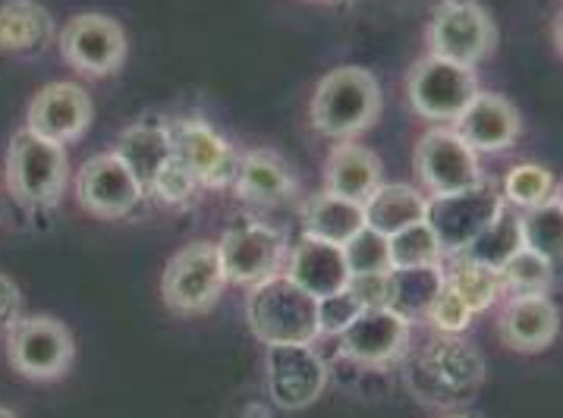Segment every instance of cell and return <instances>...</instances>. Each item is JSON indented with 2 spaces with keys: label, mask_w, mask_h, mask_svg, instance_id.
I'll use <instances>...</instances> for the list:
<instances>
[{
  "label": "cell",
  "mask_w": 563,
  "mask_h": 418,
  "mask_svg": "<svg viewBox=\"0 0 563 418\" xmlns=\"http://www.w3.org/2000/svg\"><path fill=\"white\" fill-rule=\"evenodd\" d=\"M409 391L431 406H463L485 381V359L460 333H438L406 362Z\"/></svg>",
  "instance_id": "1"
},
{
  "label": "cell",
  "mask_w": 563,
  "mask_h": 418,
  "mask_svg": "<svg viewBox=\"0 0 563 418\" xmlns=\"http://www.w3.org/2000/svg\"><path fill=\"white\" fill-rule=\"evenodd\" d=\"M312 127L328 139L353 142L382 117V86L365 66H338L316 86L309 105Z\"/></svg>",
  "instance_id": "2"
},
{
  "label": "cell",
  "mask_w": 563,
  "mask_h": 418,
  "mask_svg": "<svg viewBox=\"0 0 563 418\" xmlns=\"http://www.w3.org/2000/svg\"><path fill=\"white\" fill-rule=\"evenodd\" d=\"M249 330L265 343H306L312 346L318 337V299L302 286H296L284 271L262 284L249 286L246 299Z\"/></svg>",
  "instance_id": "3"
},
{
  "label": "cell",
  "mask_w": 563,
  "mask_h": 418,
  "mask_svg": "<svg viewBox=\"0 0 563 418\" xmlns=\"http://www.w3.org/2000/svg\"><path fill=\"white\" fill-rule=\"evenodd\" d=\"M69 179L67 148L20 130L7 152V189L23 208H54Z\"/></svg>",
  "instance_id": "4"
},
{
  "label": "cell",
  "mask_w": 563,
  "mask_h": 418,
  "mask_svg": "<svg viewBox=\"0 0 563 418\" xmlns=\"http://www.w3.org/2000/svg\"><path fill=\"white\" fill-rule=\"evenodd\" d=\"M429 54L460 66H478L492 57L497 29L478 0H441L429 22Z\"/></svg>",
  "instance_id": "5"
},
{
  "label": "cell",
  "mask_w": 563,
  "mask_h": 418,
  "mask_svg": "<svg viewBox=\"0 0 563 418\" xmlns=\"http://www.w3.org/2000/svg\"><path fill=\"white\" fill-rule=\"evenodd\" d=\"M227 286L218 242H189L167 262L161 274L164 306L177 315H205L221 299Z\"/></svg>",
  "instance_id": "6"
},
{
  "label": "cell",
  "mask_w": 563,
  "mask_h": 418,
  "mask_svg": "<svg viewBox=\"0 0 563 418\" xmlns=\"http://www.w3.org/2000/svg\"><path fill=\"white\" fill-rule=\"evenodd\" d=\"M7 359L13 372L29 381H60L73 369L76 343L64 321L51 315H23L7 337Z\"/></svg>",
  "instance_id": "7"
},
{
  "label": "cell",
  "mask_w": 563,
  "mask_h": 418,
  "mask_svg": "<svg viewBox=\"0 0 563 418\" xmlns=\"http://www.w3.org/2000/svg\"><path fill=\"white\" fill-rule=\"evenodd\" d=\"M478 91H482L478 73L473 66L451 64V61H441L431 54L416 61L406 76V95H409L412 110L426 120H438V123H453L463 110L470 108V101Z\"/></svg>",
  "instance_id": "8"
},
{
  "label": "cell",
  "mask_w": 563,
  "mask_h": 418,
  "mask_svg": "<svg viewBox=\"0 0 563 418\" xmlns=\"http://www.w3.org/2000/svg\"><path fill=\"white\" fill-rule=\"evenodd\" d=\"M500 208H504L500 186L482 179V183H475L473 189L429 198L426 220H429V227L441 242L444 255H460L495 220Z\"/></svg>",
  "instance_id": "9"
},
{
  "label": "cell",
  "mask_w": 563,
  "mask_h": 418,
  "mask_svg": "<svg viewBox=\"0 0 563 418\" xmlns=\"http://www.w3.org/2000/svg\"><path fill=\"white\" fill-rule=\"evenodd\" d=\"M416 174L419 183L426 186V196H453L463 189H473L482 183V164L478 154L460 139L453 127H438L429 130L419 145H416Z\"/></svg>",
  "instance_id": "10"
},
{
  "label": "cell",
  "mask_w": 563,
  "mask_h": 418,
  "mask_svg": "<svg viewBox=\"0 0 563 418\" xmlns=\"http://www.w3.org/2000/svg\"><path fill=\"white\" fill-rule=\"evenodd\" d=\"M60 54L86 76H113L126 64V32L108 13H76L57 35Z\"/></svg>",
  "instance_id": "11"
},
{
  "label": "cell",
  "mask_w": 563,
  "mask_h": 418,
  "mask_svg": "<svg viewBox=\"0 0 563 418\" xmlns=\"http://www.w3.org/2000/svg\"><path fill=\"white\" fill-rule=\"evenodd\" d=\"M227 284L255 286L280 274L287 262V237L268 223H236L218 242Z\"/></svg>",
  "instance_id": "12"
},
{
  "label": "cell",
  "mask_w": 563,
  "mask_h": 418,
  "mask_svg": "<svg viewBox=\"0 0 563 418\" xmlns=\"http://www.w3.org/2000/svg\"><path fill=\"white\" fill-rule=\"evenodd\" d=\"M174 161L196 179L199 189H227L240 167V154L230 148L224 135L211 130L202 117L177 120L174 130Z\"/></svg>",
  "instance_id": "13"
},
{
  "label": "cell",
  "mask_w": 563,
  "mask_h": 418,
  "mask_svg": "<svg viewBox=\"0 0 563 418\" xmlns=\"http://www.w3.org/2000/svg\"><path fill=\"white\" fill-rule=\"evenodd\" d=\"M145 189L113 152L89 157L76 174V201L91 218L120 220L142 205Z\"/></svg>",
  "instance_id": "14"
},
{
  "label": "cell",
  "mask_w": 563,
  "mask_h": 418,
  "mask_svg": "<svg viewBox=\"0 0 563 418\" xmlns=\"http://www.w3.org/2000/svg\"><path fill=\"white\" fill-rule=\"evenodd\" d=\"M268 394L287 409H306L328 387V365L312 346L306 343H277L268 346Z\"/></svg>",
  "instance_id": "15"
},
{
  "label": "cell",
  "mask_w": 563,
  "mask_h": 418,
  "mask_svg": "<svg viewBox=\"0 0 563 418\" xmlns=\"http://www.w3.org/2000/svg\"><path fill=\"white\" fill-rule=\"evenodd\" d=\"M412 324L390 308H365L350 328L340 333V352L365 369H387L400 362L409 346Z\"/></svg>",
  "instance_id": "16"
},
{
  "label": "cell",
  "mask_w": 563,
  "mask_h": 418,
  "mask_svg": "<svg viewBox=\"0 0 563 418\" xmlns=\"http://www.w3.org/2000/svg\"><path fill=\"white\" fill-rule=\"evenodd\" d=\"M91 117H95V108L86 88L73 86V82H51L29 101L25 130L51 139L57 145H69L89 132Z\"/></svg>",
  "instance_id": "17"
},
{
  "label": "cell",
  "mask_w": 563,
  "mask_h": 418,
  "mask_svg": "<svg viewBox=\"0 0 563 418\" xmlns=\"http://www.w3.org/2000/svg\"><path fill=\"white\" fill-rule=\"evenodd\" d=\"M453 130L460 132V139L475 154H495L517 145L522 120L507 98H500L495 91H478L470 101V108L453 120Z\"/></svg>",
  "instance_id": "18"
},
{
  "label": "cell",
  "mask_w": 563,
  "mask_h": 418,
  "mask_svg": "<svg viewBox=\"0 0 563 418\" xmlns=\"http://www.w3.org/2000/svg\"><path fill=\"white\" fill-rule=\"evenodd\" d=\"M500 340L517 352H541L558 340L561 311L548 293H519L510 296L497 318Z\"/></svg>",
  "instance_id": "19"
},
{
  "label": "cell",
  "mask_w": 563,
  "mask_h": 418,
  "mask_svg": "<svg viewBox=\"0 0 563 418\" xmlns=\"http://www.w3.org/2000/svg\"><path fill=\"white\" fill-rule=\"evenodd\" d=\"M284 274L294 280L296 286H302L309 296L316 299H324L331 293H340L350 286V267H346V258H343V245H334V242H321V240H302L296 242L294 249L287 252V262H284Z\"/></svg>",
  "instance_id": "20"
},
{
  "label": "cell",
  "mask_w": 563,
  "mask_h": 418,
  "mask_svg": "<svg viewBox=\"0 0 563 418\" xmlns=\"http://www.w3.org/2000/svg\"><path fill=\"white\" fill-rule=\"evenodd\" d=\"M57 38L54 20L38 0H7L0 3V54L13 61L42 57Z\"/></svg>",
  "instance_id": "21"
},
{
  "label": "cell",
  "mask_w": 563,
  "mask_h": 418,
  "mask_svg": "<svg viewBox=\"0 0 563 418\" xmlns=\"http://www.w3.org/2000/svg\"><path fill=\"white\" fill-rule=\"evenodd\" d=\"M384 183L382 161L360 142H340L324 164V193L365 205Z\"/></svg>",
  "instance_id": "22"
},
{
  "label": "cell",
  "mask_w": 563,
  "mask_h": 418,
  "mask_svg": "<svg viewBox=\"0 0 563 418\" xmlns=\"http://www.w3.org/2000/svg\"><path fill=\"white\" fill-rule=\"evenodd\" d=\"M444 286L441 264H416V267H390L384 274V308L412 321H426L438 293Z\"/></svg>",
  "instance_id": "23"
},
{
  "label": "cell",
  "mask_w": 563,
  "mask_h": 418,
  "mask_svg": "<svg viewBox=\"0 0 563 418\" xmlns=\"http://www.w3.org/2000/svg\"><path fill=\"white\" fill-rule=\"evenodd\" d=\"M113 154L126 164V170L135 176V183L148 196L161 170L174 161V139H170L167 127L145 120V123H133L130 130L120 132Z\"/></svg>",
  "instance_id": "24"
},
{
  "label": "cell",
  "mask_w": 563,
  "mask_h": 418,
  "mask_svg": "<svg viewBox=\"0 0 563 418\" xmlns=\"http://www.w3.org/2000/svg\"><path fill=\"white\" fill-rule=\"evenodd\" d=\"M233 189L249 205H280L296 193V179L280 154L255 148L240 157Z\"/></svg>",
  "instance_id": "25"
},
{
  "label": "cell",
  "mask_w": 563,
  "mask_h": 418,
  "mask_svg": "<svg viewBox=\"0 0 563 418\" xmlns=\"http://www.w3.org/2000/svg\"><path fill=\"white\" fill-rule=\"evenodd\" d=\"M365 227H372L382 237H394L406 227L426 220L429 215V196L409 183H382L378 193L362 205Z\"/></svg>",
  "instance_id": "26"
},
{
  "label": "cell",
  "mask_w": 563,
  "mask_h": 418,
  "mask_svg": "<svg viewBox=\"0 0 563 418\" xmlns=\"http://www.w3.org/2000/svg\"><path fill=\"white\" fill-rule=\"evenodd\" d=\"M365 227V215L362 205L350 201V198L331 196V193H318L306 201L302 208V230L309 240L334 242L343 245L346 240H353Z\"/></svg>",
  "instance_id": "27"
},
{
  "label": "cell",
  "mask_w": 563,
  "mask_h": 418,
  "mask_svg": "<svg viewBox=\"0 0 563 418\" xmlns=\"http://www.w3.org/2000/svg\"><path fill=\"white\" fill-rule=\"evenodd\" d=\"M519 249H522V215H519L517 208H510V205L504 201V208L497 211L495 220H492V223H488V227H485L460 255L470 258V262L485 264V267L497 271L510 255H517Z\"/></svg>",
  "instance_id": "28"
},
{
  "label": "cell",
  "mask_w": 563,
  "mask_h": 418,
  "mask_svg": "<svg viewBox=\"0 0 563 418\" xmlns=\"http://www.w3.org/2000/svg\"><path fill=\"white\" fill-rule=\"evenodd\" d=\"M444 284L451 286L453 293L470 306L473 315H482L495 306L497 296H500V280H497V271L485 267V264H475L463 255H456L451 264V271H444Z\"/></svg>",
  "instance_id": "29"
},
{
  "label": "cell",
  "mask_w": 563,
  "mask_h": 418,
  "mask_svg": "<svg viewBox=\"0 0 563 418\" xmlns=\"http://www.w3.org/2000/svg\"><path fill=\"white\" fill-rule=\"evenodd\" d=\"M500 196L517 211H532V208H541L551 198L561 196V189H558V179L551 176L548 167H541V164H517L510 174L504 176Z\"/></svg>",
  "instance_id": "30"
},
{
  "label": "cell",
  "mask_w": 563,
  "mask_h": 418,
  "mask_svg": "<svg viewBox=\"0 0 563 418\" xmlns=\"http://www.w3.org/2000/svg\"><path fill=\"white\" fill-rule=\"evenodd\" d=\"M522 215V245L539 252L541 258L551 264L561 262L563 245V215H561V196L551 198L548 205L532 208V211H519Z\"/></svg>",
  "instance_id": "31"
},
{
  "label": "cell",
  "mask_w": 563,
  "mask_h": 418,
  "mask_svg": "<svg viewBox=\"0 0 563 418\" xmlns=\"http://www.w3.org/2000/svg\"><path fill=\"white\" fill-rule=\"evenodd\" d=\"M497 280H500V293H544L551 280H554V264L541 258L532 249H519L517 255H510L507 262L497 267Z\"/></svg>",
  "instance_id": "32"
},
{
  "label": "cell",
  "mask_w": 563,
  "mask_h": 418,
  "mask_svg": "<svg viewBox=\"0 0 563 418\" xmlns=\"http://www.w3.org/2000/svg\"><path fill=\"white\" fill-rule=\"evenodd\" d=\"M390 249V267H416V264H441L444 249L429 227V220H419L400 233L387 237Z\"/></svg>",
  "instance_id": "33"
},
{
  "label": "cell",
  "mask_w": 563,
  "mask_h": 418,
  "mask_svg": "<svg viewBox=\"0 0 563 418\" xmlns=\"http://www.w3.org/2000/svg\"><path fill=\"white\" fill-rule=\"evenodd\" d=\"M343 258L353 277H365V274H387L390 271V249H387V237L375 233L372 227H362L353 240L343 242Z\"/></svg>",
  "instance_id": "34"
},
{
  "label": "cell",
  "mask_w": 563,
  "mask_h": 418,
  "mask_svg": "<svg viewBox=\"0 0 563 418\" xmlns=\"http://www.w3.org/2000/svg\"><path fill=\"white\" fill-rule=\"evenodd\" d=\"M360 311H365V308L350 293V286L340 289V293L324 296V299H318V333L321 337H340L343 330L360 318Z\"/></svg>",
  "instance_id": "35"
},
{
  "label": "cell",
  "mask_w": 563,
  "mask_h": 418,
  "mask_svg": "<svg viewBox=\"0 0 563 418\" xmlns=\"http://www.w3.org/2000/svg\"><path fill=\"white\" fill-rule=\"evenodd\" d=\"M473 318L475 315L470 311V306L453 293L451 286H441L434 306L429 308V321L434 324V330L438 333H463V330L473 324Z\"/></svg>",
  "instance_id": "36"
},
{
  "label": "cell",
  "mask_w": 563,
  "mask_h": 418,
  "mask_svg": "<svg viewBox=\"0 0 563 418\" xmlns=\"http://www.w3.org/2000/svg\"><path fill=\"white\" fill-rule=\"evenodd\" d=\"M152 196H158L164 205H183V201H189V198L199 193V186H196V179L183 170L177 161H170L161 176L155 179V186L148 189Z\"/></svg>",
  "instance_id": "37"
},
{
  "label": "cell",
  "mask_w": 563,
  "mask_h": 418,
  "mask_svg": "<svg viewBox=\"0 0 563 418\" xmlns=\"http://www.w3.org/2000/svg\"><path fill=\"white\" fill-rule=\"evenodd\" d=\"M23 318V293L7 274H0V337H7Z\"/></svg>",
  "instance_id": "38"
},
{
  "label": "cell",
  "mask_w": 563,
  "mask_h": 418,
  "mask_svg": "<svg viewBox=\"0 0 563 418\" xmlns=\"http://www.w3.org/2000/svg\"><path fill=\"white\" fill-rule=\"evenodd\" d=\"M350 293L360 299L362 308H382L384 306V274L350 277Z\"/></svg>",
  "instance_id": "39"
},
{
  "label": "cell",
  "mask_w": 563,
  "mask_h": 418,
  "mask_svg": "<svg viewBox=\"0 0 563 418\" xmlns=\"http://www.w3.org/2000/svg\"><path fill=\"white\" fill-rule=\"evenodd\" d=\"M0 418H20L13 409H7V406H0Z\"/></svg>",
  "instance_id": "40"
},
{
  "label": "cell",
  "mask_w": 563,
  "mask_h": 418,
  "mask_svg": "<svg viewBox=\"0 0 563 418\" xmlns=\"http://www.w3.org/2000/svg\"><path fill=\"white\" fill-rule=\"evenodd\" d=\"M312 3H340V0H312Z\"/></svg>",
  "instance_id": "41"
},
{
  "label": "cell",
  "mask_w": 563,
  "mask_h": 418,
  "mask_svg": "<svg viewBox=\"0 0 563 418\" xmlns=\"http://www.w3.org/2000/svg\"><path fill=\"white\" fill-rule=\"evenodd\" d=\"M448 418H466V416H448Z\"/></svg>",
  "instance_id": "42"
}]
</instances>
